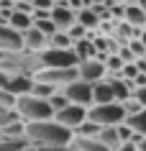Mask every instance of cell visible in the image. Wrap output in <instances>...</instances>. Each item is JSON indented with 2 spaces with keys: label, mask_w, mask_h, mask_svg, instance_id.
Returning <instances> with one entry per match:
<instances>
[{
  "label": "cell",
  "mask_w": 146,
  "mask_h": 151,
  "mask_svg": "<svg viewBox=\"0 0 146 151\" xmlns=\"http://www.w3.org/2000/svg\"><path fill=\"white\" fill-rule=\"evenodd\" d=\"M74 133L59 126L57 120H39V123H26V141L33 149H49V146H67L72 143Z\"/></svg>",
  "instance_id": "obj_1"
},
{
  "label": "cell",
  "mask_w": 146,
  "mask_h": 151,
  "mask_svg": "<svg viewBox=\"0 0 146 151\" xmlns=\"http://www.w3.org/2000/svg\"><path fill=\"white\" fill-rule=\"evenodd\" d=\"M13 110L18 113V118L23 123H39V120H51L54 110L49 105L46 97H36V95H18L13 103Z\"/></svg>",
  "instance_id": "obj_2"
},
{
  "label": "cell",
  "mask_w": 146,
  "mask_h": 151,
  "mask_svg": "<svg viewBox=\"0 0 146 151\" xmlns=\"http://www.w3.org/2000/svg\"><path fill=\"white\" fill-rule=\"evenodd\" d=\"M87 120L97 123L100 128L121 126L126 120V110L121 103H103V105H90L87 108Z\"/></svg>",
  "instance_id": "obj_3"
},
{
  "label": "cell",
  "mask_w": 146,
  "mask_h": 151,
  "mask_svg": "<svg viewBox=\"0 0 146 151\" xmlns=\"http://www.w3.org/2000/svg\"><path fill=\"white\" fill-rule=\"evenodd\" d=\"M41 69H72L77 67V56L72 49H51L46 46L44 51H39Z\"/></svg>",
  "instance_id": "obj_4"
},
{
  "label": "cell",
  "mask_w": 146,
  "mask_h": 151,
  "mask_svg": "<svg viewBox=\"0 0 146 151\" xmlns=\"http://www.w3.org/2000/svg\"><path fill=\"white\" fill-rule=\"evenodd\" d=\"M54 120H57L59 126H64L67 131H72V133H74V131L87 120V108L69 103V105H64L59 113H54Z\"/></svg>",
  "instance_id": "obj_5"
},
{
  "label": "cell",
  "mask_w": 146,
  "mask_h": 151,
  "mask_svg": "<svg viewBox=\"0 0 146 151\" xmlns=\"http://www.w3.org/2000/svg\"><path fill=\"white\" fill-rule=\"evenodd\" d=\"M80 77L77 74V67H72V69H39L36 74H33V80H39V82H46V85H51V87H67L69 82H74Z\"/></svg>",
  "instance_id": "obj_6"
},
{
  "label": "cell",
  "mask_w": 146,
  "mask_h": 151,
  "mask_svg": "<svg viewBox=\"0 0 146 151\" xmlns=\"http://www.w3.org/2000/svg\"><path fill=\"white\" fill-rule=\"evenodd\" d=\"M62 92H64V97L69 103H74V105H82V108H90V105H92V85L85 82V80H80V77L74 82H69L67 87H62Z\"/></svg>",
  "instance_id": "obj_7"
},
{
  "label": "cell",
  "mask_w": 146,
  "mask_h": 151,
  "mask_svg": "<svg viewBox=\"0 0 146 151\" xmlns=\"http://www.w3.org/2000/svg\"><path fill=\"white\" fill-rule=\"evenodd\" d=\"M77 74H80V80L90 82V85H95V82H100V80H105V77H108L105 64H103L100 56L87 59V62H80V64H77Z\"/></svg>",
  "instance_id": "obj_8"
},
{
  "label": "cell",
  "mask_w": 146,
  "mask_h": 151,
  "mask_svg": "<svg viewBox=\"0 0 146 151\" xmlns=\"http://www.w3.org/2000/svg\"><path fill=\"white\" fill-rule=\"evenodd\" d=\"M0 51H3V54L23 51V36L18 31H13L5 21H0Z\"/></svg>",
  "instance_id": "obj_9"
},
{
  "label": "cell",
  "mask_w": 146,
  "mask_h": 151,
  "mask_svg": "<svg viewBox=\"0 0 146 151\" xmlns=\"http://www.w3.org/2000/svg\"><path fill=\"white\" fill-rule=\"evenodd\" d=\"M49 18H51V23L57 26L59 31H67V28L77 21V13H74L69 5H54V8L49 10Z\"/></svg>",
  "instance_id": "obj_10"
},
{
  "label": "cell",
  "mask_w": 146,
  "mask_h": 151,
  "mask_svg": "<svg viewBox=\"0 0 146 151\" xmlns=\"http://www.w3.org/2000/svg\"><path fill=\"white\" fill-rule=\"evenodd\" d=\"M49 44V39L44 36V33L39 31V28H28V31H23V51H31V54H39V51H44Z\"/></svg>",
  "instance_id": "obj_11"
},
{
  "label": "cell",
  "mask_w": 146,
  "mask_h": 151,
  "mask_svg": "<svg viewBox=\"0 0 146 151\" xmlns=\"http://www.w3.org/2000/svg\"><path fill=\"white\" fill-rule=\"evenodd\" d=\"M97 33V31H95ZM95 33H87L82 41H74L72 44V51H74V56H77V64L80 62H87V59H95L97 56V49H95V41H92V36Z\"/></svg>",
  "instance_id": "obj_12"
},
{
  "label": "cell",
  "mask_w": 146,
  "mask_h": 151,
  "mask_svg": "<svg viewBox=\"0 0 146 151\" xmlns=\"http://www.w3.org/2000/svg\"><path fill=\"white\" fill-rule=\"evenodd\" d=\"M77 23H80L87 33H95V31H100L103 21H100V16H97L92 8H82V10H77Z\"/></svg>",
  "instance_id": "obj_13"
},
{
  "label": "cell",
  "mask_w": 146,
  "mask_h": 151,
  "mask_svg": "<svg viewBox=\"0 0 146 151\" xmlns=\"http://www.w3.org/2000/svg\"><path fill=\"white\" fill-rule=\"evenodd\" d=\"M108 85H110V90H113V97L115 103H123V100H128L131 92H133V85H131L128 80H123V77H105Z\"/></svg>",
  "instance_id": "obj_14"
},
{
  "label": "cell",
  "mask_w": 146,
  "mask_h": 151,
  "mask_svg": "<svg viewBox=\"0 0 146 151\" xmlns=\"http://www.w3.org/2000/svg\"><path fill=\"white\" fill-rule=\"evenodd\" d=\"M123 21H126L128 26H133V28H144L146 10H141L136 3H126V5H123Z\"/></svg>",
  "instance_id": "obj_15"
},
{
  "label": "cell",
  "mask_w": 146,
  "mask_h": 151,
  "mask_svg": "<svg viewBox=\"0 0 146 151\" xmlns=\"http://www.w3.org/2000/svg\"><path fill=\"white\" fill-rule=\"evenodd\" d=\"M103 103H115L113 90L108 85V80H100L92 85V105H103Z\"/></svg>",
  "instance_id": "obj_16"
},
{
  "label": "cell",
  "mask_w": 146,
  "mask_h": 151,
  "mask_svg": "<svg viewBox=\"0 0 146 151\" xmlns=\"http://www.w3.org/2000/svg\"><path fill=\"white\" fill-rule=\"evenodd\" d=\"M72 149L74 151H108L103 143H100V138L97 136H74L72 138Z\"/></svg>",
  "instance_id": "obj_17"
},
{
  "label": "cell",
  "mask_w": 146,
  "mask_h": 151,
  "mask_svg": "<svg viewBox=\"0 0 146 151\" xmlns=\"http://www.w3.org/2000/svg\"><path fill=\"white\" fill-rule=\"evenodd\" d=\"M5 23H8L10 28H13V31H18L21 36H23V31H28V28L33 26V18L28 16V13H21V10H13V13L8 16V21H5Z\"/></svg>",
  "instance_id": "obj_18"
},
{
  "label": "cell",
  "mask_w": 146,
  "mask_h": 151,
  "mask_svg": "<svg viewBox=\"0 0 146 151\" xmlns=\"http://www.w3.org/2000/svg\"><path fill=\"white\" fill-rule=\"evenodd\" d=\"M97 138H100V143L105 146L108 151H115L118 146H121V133H118V126H110V128H103L100 133H97Z\"/></svg>",
  "instance_id": "obj_19"
},
{
  "label": "cell",
  "mask_w": 146,
  "mask_h": 151,
  "mask_svg": "<svg viewBox=\"0 0 146 151\" xmlns=\"http://www.w3.org/2000/svg\"><path fill=\"white\" fill-rule=\"evenodd\" d=\"M123 123H126V126H128L136 136H146V108H141L138 113L128 115V118L123 120Z\"/></svg>",
  "instance_id": "obj_20"
},
{
  "label": "cell",
  "mask_w": 146,
  "mask_h": 151,
  "mask_svg": "<svg viewBox=\"0 0 146 151\" xmlns=\"http://www.w3.org/2000/svg\"><path fill=\"white\" fill-rule=\"evenodd\" d=\"M0 138H26V123L23 120H13L5 128H0Z\"/></svg>",
  "instance_id": "obj_21"
},
{
  "label": "cell",
  "mask_w": 146,
  "mask_h": 151,
  "mask_svg": "<svg viewBox=\"0 0 146 151\" xmlns=\"http://www.w3.org/2000/svg\"><path fill=\"white\" fill-rule=\"evenodd\" d=\"M31 149V143L26 141V138H0V151H26Z\"/></svg>",
  "instance_id": "obj_22"
},
{
  "label": "cell",
  "mask_w": 146,
  "mask_h": 151,
  "mask_svg": "<svg viewBox=\"0 0 146 151\" xmlns=\"http://www.w3.org/2000/svg\"><path fill=\"white\" fill-rule=\"evenodd\" d=\"M46 46H51V49H72V39H69L64 31H57L54 36H49Z\"/></svg>",
  "instance_id": "obj_23"
},
{
  "label": "cell",
  "mask_w": 146,
  "mask_h": 151,
  "mask_svg": "<svg viewBox=\"0 0 146 151\" xmlns=\"http://www.w3.org/2000/svg\"><path fill=\"white\" fill-rule=\"evenodd\" d=\"M57 92V87H51V85H46V82H39V80H33V85H31V95H36V97H51Z\"/></svg>",
  "instance_id": "obj_24"
},
{
  "label": "cell",
  "mask_w": 146,
  "mask_h": 151,
  "mask_svg": "<svg viewBox=\"0 0 146 151\" xmlns=\"http://www.w3.org/2000/svg\"><path fill=\"white\" fill-rule=\"evenodd\" d=\"M13 120H21V118H18V113L13 110V105L0 103V128H5L8 123H13Z\"/></svg>",
  "instance_id": "obj_25"
},
{
  "label": "cell",
  "mask_w": 146,
  "mask_h": 151,
  "mask_svg": "<svg viewBox=\"0 0 146 151\" xmlns=\"http://www.w3.org/2000/svg\"><path fill=\"white\" fill-rule=\"evenodd\" d=\"M33 28H39V31L44 33L46 39H49V36H54V33L59 31L57 26L51 23V18H39V21H33Z\"/></svg>",
  "instance_id": "obj_26"
},
{
  "label": "cell",
  "mask_w": 146,
  "mask_h": 151,
  "mask_svg": "<svg viewBox=\"0 0 146 151\" xmlns=\"http://www.w3.org/2000/svg\"><path fill=\"white\" fill-rule=\"evenodd\" d=\"M100 131H103V128L97 126V123H92V120H85V123H82V126L74 131V136H90V138H92V136H97Z\"/></svg>",
  "instance_id": "obj_27"
},
{
  "label": "cell",
  "mask_w": 146,
  "mask_h": 151,
  "mask_svg": "<svg viewBox=\"0 0 146 151\" xmlns=\"http://www.w3.org/2000/svg\"><path fill=\"white\" fill-rule=\"evenodd\" d=\"M49 105H51V110H54V113H59L64 105H69V100L64 97V92H62V90H57L54 95L49 97Z\"/></svg>",
  "instance_id": "obj_28"
},
{
  "label": "cell",
  "mask_w": 146,
  "mask_h": 151,
  "mask_svg": "<svg viewBox=\"0 0 146 151\" xmlns=\"http://www.w3.org/2000/svg\"><path fill=\"white\" fill-rule=\"evenodd\" d=\"M64 33H67V36H69V39H72V44H74V41H82V39H85V36H87V31H85V28H82V26L77 23V21H74V23L69 26V28H67Z\"/></svg>",
  "instance_id": "obj_29"
},
{
  "label": "cell",
  "mask_w": 146,
  "mask_h": 151,
  "mask_svg": "<svg viewBox=\"0 0 146 151\" xmlns=\"http://www.w3.org/2000/svg\"><path fill=\"white\" fill-rule=\"evenodd\" d=\"M123 110H126V118H128V115H133V113H138L141 110V105L136 103V100H133V97H128V100H123Z\"/></svg>",
  "instance_id": "obj_30"
},
{
  "label": "cell",
  "mask_w": 146,
  "mask_h": 151,
  "mask_svg": "<svg viewBox=\"0 0 146 151\" xmlns=\"http://www.w3.org/2000/svg\"><path fill=\"white\" fill-rule=\"evenodd\" d=\"M131 97L136 100L141 108H146V87H133V92H131Z\"/></svg>",
  "instance_id": "obj_31"
},
{
  "label": "cell",
  "mask_w": 146,
  "mask_h": 151,
  "mask_svg": "<svg viewBox=\"0 0 146 151\" xmlns=\"http://www.w3.org/2000/svg\"><path fill=\"white\" fill-rule=\"evenodd\" d=\"M33 5V10H51L54 8V0H28Z\"/></svg>",
  "instance_id": "obj_32"
},
{
  "label": "cell",
  "mask_w": 146,
  "mask_h": 151,
  "mask_svg": "<svg viewBox=\"0 0 146 151\" xmlns=\"http://www.w3.org/2000/svg\"><path fill=\"white\" fill-rule=\"evenodd\" d=\"M133 87H146V72H138L136 80H133Z\"/></svg>",
  "instance_id": "obj_33"
},
{
  "label": "cell",
  "mask_w": 146,
  "mask_h": 151,
  "mask_svg": "<svg viewBox=\"0 0 146 151\" xmlns=\"http://www.w3.org/2000/svg\"><path fill=\"white\" fill-rule=\"evenodd\" d=\"M115 151H138V149H136V143L126 141V143H121V146H118V149H115Z\"/></svg>",
  "instance_id": "obj_34"
},
{
  "label": "cell",
  "mask_w": 146,
  "mask_h": 151,
  "mask_svg": "<svg viewBox=\"0 0 146 151\" xmlns=\"http://www.w3.org/2000/svg\"><path fill=\"white\" fill-rule=\"evenodd\" d=\"M136 149L138 151H146V136H141V138L136 141Z\"/></svg>",
  "instance_id": "obj_35"
},
{
  "label": "cell",
  "mask_w": 146,
  "mask_h": 151,
  "mask_svg": "<svg viewBox=\"0 0 146 151\" xmlns=\"http://www.w3.org/2000/svg\"><path fill=\"white\" fill-rule=\"evenodd\" d=\"M138 41H141V46L146 49V31H144V28H141V33H138Z\"/></svg>",
  "instance_id": "obj_36"
},
{
  "label": "cell",
  "mask_w": 146,
  "mask_h": 151,
  "mask_svg": "<svg viewBox=\"0 0 146 151\" xmlns=\"http://www.w3.org/2000/svg\"><path fill=\"white\" fill-rule=\"evenodd\" d=\"M123 3H126V0H105L108 8H110V5H123Z\"/></svg>",
  "instance_id": "obj_37"
},
{
  "label": "cell",
  "mask_w": 146,
  "mask_h": 151,
  "mask_svg": "<svg viewBox=\"0 0 146 151\" xmlns=\"http://www.w3.org/2000/svg\"><path fill=\"white\" fill-rule=\"evenodd\" d=\"M10 3H13V5H18V3H21V0H10Z\"/></svg>",
  "instance_id": "obj_38"
},
{
  "label": "cell",
  "mask_w": 146,
  "mask_h": 151,
  "mask_svg": "<svg viewBox=\"0 0 146 151\" xmlns=\"http://www.w3.org/2000/svg\"><path fill=\"white\" fill-rule=\"evenodd\" d=\"M3 56H5V54H3V51H0V62H3Z\"/></svg>",
  "instance_id": "obj_39"
},
{
  "label": "cell",
  "mask_w": 146,
  "mask_h": 151,
  "mask_svg": "<svg viewBox=\"0 0 146 151\" xmlns=\"http://www.w3.org/2000/svg\"><path fill=\"white\" fill-rule=\"evenodd\" d=\"M26 151H36V149H33V146H31V149H26Z\"/></svg>",
  "instance_id": "obj_40"
},
{
  "label": "cell",
  "mask_w": 146,
  "mask_h": 151,
  "mask_svg": "<svg viewBox=\"0 0 146 151\" xmlns=\"http://www.w3.org/2000/svg\"><path fill=\"white\" fill-rule=\"evenodd\" d=\"M144 31H146V23H144Z\"/></svg>",
  "instance_id": "obj_41"
},
{
  "label": "cell",
  "mask_w": 146,
  "mask_h": 151,
  "mask_svg": "<svg viewBox=\"0 0 146 151\" xmlns=\"http://www.w3.org/2000/svg\"><path fill=\"white\" fill-rule=\"evenodd\" d=\"M144 62H146V56H144Z\"/></svg>",
  "instance_id": "obj_42"
}]
</instances>
